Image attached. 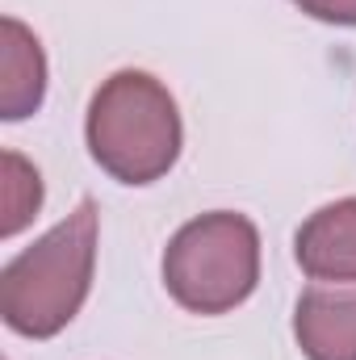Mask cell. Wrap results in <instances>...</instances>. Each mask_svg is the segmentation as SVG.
<instances>
[{"mask_svg": "<svg viewBox=\"0 0 356 360\" xmlns=\"http://www.w3.org/2000/svg\"><path fill=\"white\" fill-rule=\"evenodd\" d=\"M306 17L327 25H356V0H293Z\"/></svg>", "mask_w": 356, "mask_h": 360, "instance_id": "8", "label": "cell"}, {"mask_svg": "<svg viewBox=\"0 0 356 360\" xmlns=\"http://www.w3.org/2000/svg\"><path fill=\"white\" fill-rule=\"evenodd\" d=\"M42 210V176L38 168H30L17 151H4V218H0V235L13 239L21 226H30V218H38Z\"/></svg>", "mask_w": 356, "mask_h": 360, "instance_id": "7", "label": "cell"}, {"mask_svg": "<svg viewBox=\"0 0 356 360\" xmlns=\"http://www.w3.org/2000/svg\"><path fill=\"white\" fill-rule=\"evenodd\" d=\"M0 117L21 122L42 109L46 96V55L30 25L17 17L0 21Z\"/></svg>", "mask_w": 356, "mask_h": 360, "instance_id": "6", "label": "cell"}, {"mask_svg": "<svg viewBox=\"0 0 356 360\" xmlns=\"http://www.w3.org/2000/svg\"><path fill=\"white\" fill-rule=\"evenodd\" d=\"M89 155L122 184H155L180 160L184 126L177 96L151 72H113L89 101Z\"/></svg>", "mask_w": 356, "mask_h": 360, "instance_id": "2", "label": "cell"}, {"mask_svg": "<svg viewBox=\"0 0 356 360\" xmlns=\"http://www.w3.org/2000/svg\"><path fill=\"white\" fill-rule=\"evenodd\" d=\"M260 281V231L248 214L210 210L184 222L164 248V285L189 314H227Z\"/></svg>", "mask_w": 356, "mask_h": 360, "instance_id": "3", "label": "cell"}, {"mask_svg": "<svg viewBox=\"0 0 356 360\" xmlns=\"http://www.w3.org/2000/svg\"><path fill=\"white\" fill-rule=\"evenodd\" d=\"M293 260L310 281L352 285L356 281V197H340L314 210L293 235Z\"/></svg>", "mask_w": 356, "mask_h": 360, "instance_id": "4", "label": "cell"}, {"mask_svg": "<svg viewBox=\"0 0 356 360\" xmlns=\"http://www.w3.org/2000/svg\"><path fill=\"white\" fill-rule=\"evenodd\" d=\"M96 269V201L84 197L63 222L34 239L0 272V314L25 340L59 335L84 306Z\"/></svg>", "mask_w": 356, "mask_h": 360, "instance_id": "1", "label": "cell"}, {"mask_svg": "<svg viewBox=\"0 0 356 360\" xmlns=\"http://www.w3.org/2000/svg\"><path fill=\"white\" fill-rule=\"evenodd\" d=\"M293 340L306 360H356V281L310 285L293 306Z\"/></svg>", "mask_w": 356, "mask_h": 360, "instance_id": "5", "label": "cell"}]
</instances>
